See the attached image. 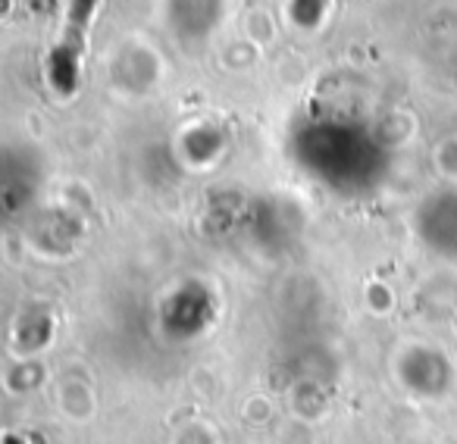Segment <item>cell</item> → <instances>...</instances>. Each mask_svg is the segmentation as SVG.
<instances>
[{"label":"cell","instance_id":"1","mask_svg":"<svg viewBox=\"0 0 457 444\" xmlns=\"http://www.w3.org/2000/svg\"><path fill=\"white\" fill-rule=\"evenodd\" d=\"M94 7H97V0H69V13H66V26H63V38H60V44H57V50H53L57 66H60V63H75V60H79Z\"/></svg>","mask_w":457,"mask_h":444}]
</instances>
